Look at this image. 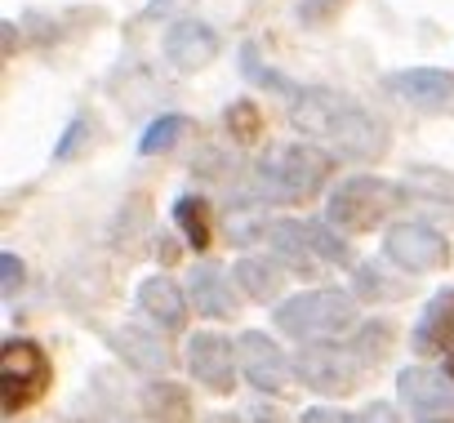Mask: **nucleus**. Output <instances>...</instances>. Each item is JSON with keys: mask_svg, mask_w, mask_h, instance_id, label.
Here are the masks:
<instances>
[{"mask_svg": "<svg viewBox=\"0 0 454 423\" xmlns=\"http://www.w3.org/2000/svg\"><path fill=\"white\" fill-rule=\"evenodd\" d=\"M281 94L290 107V125L312 143H330L334 156L365 165L387 152V125L356 98L330 85H286Z\"/></svg>", "mask_w": 454, "mask_h": 423, "instance_id": "1", "label": "nucleus"}, {"mask_svg": "<svg viewBox=\"0 0 454 423\" xmlns=\"http://www.w3.org/2000/svg\"><path fill=\"white\" fill-rule=\"evenodd\" d=\"M330 165H334L330 152H321L317 143H272L254 161L250 187L268 205H308L325 187Z\"/></svg>", "mask_w": 454, "mask_h": 423, "instance_id": "2", "label": "nucleus"}, {"mask_svg": "<svg viewBox=\"0 0 454 423\" xmlns=\"http://www.w3.org/2000/svg\"><path fill=\"white\" fill-rule=\"evenodd\" d=\"M277 330L299 339V343H317V339H352L361 325L356 312V294L334 290V286H317V290H299L290 299L277 303Z\"/></svg>", "mask_w": 454, "mask_h": 423, "instance_id": "3", "label": "nucleus"}, {"mask_svg": "<svg viewBox=\"0 0 454 423\" xmlns=\"http://www.w3.org/2000/svg\"><path fill=\"white\" fill-rule=\"evenodd\" d=\"M405 200V187H396L392 178H374V174H352L339 178V187L325 200V219L356 237V232H374L387 215H396V205Z\"/></svg>", "mask_w": 454, "mask_h": 423, "instance_id": "4", "label": "nucleus"}, {"mask_svg": "<svg viewBox=\"0 0 454 423\" xmlns=\"http://www.w3.org/2000/svg\"><path fill=\"white\" fill-rule=\"evenodd\" d=\"M365 370L370 365L361 361V352L352 343H339V339L299 343V352H294V379L321 396H348L365 379Z\"/></svg>", "mask_w": 454, "mask_h": 423, "instance_id": "5", "label": "nucleus"}, {"mask_svg": "<svg viewBox=\"0 0 454 423\" xmlns=\"http://www.w3.org/2000/svg\"><path fill=\"white\" fill-rule=\"evenodd\" d=\"M50 388V356L36 339H5L0 343V405L5 414L27 410Z\"/></svg>", "mask_w": 454, "mask_h": 423, "instance_id": "6", "label": "nucleus"}, {"mask_svg": "<svg viewBox=\"0 0 454 423\" xmlns=\"http://www.w3.org/2000/svg\"><path fill=\"white\" fill-rule=\"evenodd\" d=\"M183 361H187V374L214 392V396H232L237 392V370H241V356H237V343L218 334V330H196L183 348Z\"/></svg>", "mask_w": 454, "mask_h": 423, "instance_id": "7", "label": "nucleus"}, {"mask_svg": "<svg viewBox=\"0 0 454 423\" xmlns=\"http://www.w3.org/2000/svg\"><path fill=\"white\" fill-rule=\"evenodd\" d=\"M383 259L410 277L441 272L450 263V241L432 223H392L383 232Z\"/></svg>", "mask_w": 454, "mask_h": 423, "instance_id": "8", "label": "nucleus"}, {"mask_svg": "<svg viewBox=\"0 0 454 423\" xmlns=\"http://www.w3.org/2000/svg\"><path fill=\"white\" fill-rule=\"evenodd\" d=\"M237 356H241V374L254 392L263 396H281L294 379V356L263 330H246L237 339Z\"/></svg>", "mask_w": 454, "mask_h": 423, "instance_id": "9", "label": "nucleus"}, {"mask_svg": "<svg viewBox=\"0 0 454 423\" xmlns=\"http://www.w3.org/2000/svg\"><path fill=\"white\" fill-rule=\"evenodd\" d=\"M187 299H192V312H200L205 321H237V312H241L237 277L214 259H200L187 272Z\"/></svg>", "mask_w": 454, "mask_h": 423, "instance_id": "10", "label": "nucleus"}, {"mask_svg": "<svg viewBox=\"0 0 454 423\" xmlns=\"http://www.w3.org/2000/svg\"><path fill=\"white\" fill-rule=\"evenodd\" d=\"M396 396L414 419H454V379L432 365H405L396 374Z\"/></svg>", "mask_w": 454, "mask_h": 423, "instance_id": "11", "label": "nucleus"}, {"mask_svg": "<svg viewBox=\"0 0 454 423\" xmlns=\"http://www.w3.org/2000/svg\"><path fill=\"white\" fill-rule=\"evenodd\" d=\"M138 308L143 317L156 325V330H187V312H192V299H187V286H178L169 272H156L147 281H138Z\"/></svg>", "mask_w": 454, "mask_h": 423, "instance_id": "12", "label": "nucleus"}, {"mask_svg": "<svg viewBox=\"0 0 454 423\" xmlns=\"http://www.w3.org/2000/svg\"><path fill=\"white\" fill-rule=\"evenodd\" d=\"M165 59L178 72H200L218 59V32L200 19H178L165 27Z\"/></svg>", "mask_w": 454, "mask_h": 423, "instance_id": "13", "label": "nucleus"}, {"mask_svg": "<svg viewBox=\"0 0 454 423\" xmlns=\"http://www.w3.org/2000/svg\"><path fill=\"white\" fill-rule=\"evenodd\" d=\"M410 348H414V356H445V352H454V290L450 286L436 290L423 303V312L414 321V334H410Z\"/></svg>", "mask_w": 454, "mask_h": 423, "instance_id": "14", "label": "nucleus"}, {"mask_svg": "<svg viewBox=\"0 0 454 423\" xmlns=\"http://www.w3.org/2000/svg\"><path fill=\"white\" fill-rule=\"evenodd\" d=\"M107 348H112V356H121L129 370L152 374V379H160V374L169 370V361H174L169 348H165V339L152 334V330H138V325L112 330V334H107Z\"/></svg>", "mask_w": 454, "mask_h": 423, "instance_id": "15", "label": "nucleus"}, {"mask_svg": "<svg viewBox=\"0 0 454 423\" xmlns=\"http://www.w3.org/2000/svg\"><path fill=\"white\" fill-rule=\"evenodd\" d=\"M263 241H268L272 259H277L286 272H294V277H312V272L321 268V255H317V246H312V232H308V223H299V219H277Z\"/></svg>", "mask_w": 454, "mask_h": 423, "instance_id": "16", "label": "nucleus"}, {"mask_svg": "<svg viewBox=\"0 0 454 423\" xmlns=\"http://www.w3.org/2000/svg\"><path fill=\"white\" fill-rule=\"evenodd\" d=\"M387 90L396 98H405L410 107L432 112V107H445L454 98V72H445V67H405V72L387 76Z\"/></svg>", "mask_w": 454, "mask_h": 423, "instance_id": "17", "label": "nucleus"}, {"mask_svg": "<svg viewBox=\"0 0 454 423\" xmlns=\"http://www.w3.org/2000/svg\"><path fill=\"white\" fill-rule=\"evenodd\" d=\"M232 277L241 286L246 299L254 303H281V290H286V268L272 259V255H246L232 263Z\"/></svg>", "mask_w": 454, "mask_h": 423, "instance_id": "18", "label": "nucleus"}, {"mask_svg": "<svg viewBox=\"0 0 454 423\" xmlns=\"http://www.w3.org/2000/svg\"><path fill=\"white\" fill-rule=\"evenodd\" d=\"M138 405L152 423H192V392L174 379H152L138 392Z\"/></svg>", "mask_w": 454, "mask_h": 423, "instance_id": "19", "label": "nucleus"}, {"mask_svg": "<svg viewBox=\"0 0 454 423\" xmlns=\"http://www.w3.org/2000/svg\"><path fill=\"white\" fill-rule=\"evenodd\" d=\"M352 294L365 299V303H383V299H405L410 286L401 277L383 272V259H374V263H356L352 268Z\"/></svg>", "mask_w": 454, "mask_h": 423, "instance_id": "20", "label": "nucleus"}, {"mask_svg": "<svg viewBox=\"0 0 454 423\" xmlns=\"http://www.w3.org/2000/svg\"><path fill=\"white\" fill-rule=\"evenodd\" d=\"M174 223H178V232L187 237V246L196 250V255H205L209 250V241H214V228H209V200L205 196H178L174 200Z\"/></svg>", "mask_w": 454, "mask_h": 423, "instance_id": "21", "label": "nucleus"}, {"mask_svg": "<svg viewBox=\"0 0 454 423\" xmlns=\"http://www.w3.org/2000/svg\"><path fill=\"white\" fill-rule=\"evenodd\" d=\"M308 232H312V246H317L321 263H330V268H352L348 232H339L330 219H312V223H308Z\"/></svg>", "mask_w": 454, "mask_h": 423, "instance_id": "22", "label": "nucleus"}, {"mask_svg": "<svg viewBox=\"0 0 454 423\" xmlns=\"http://www.w3.org/2000/svg\"><path fill=\"white\" fill-rule=\"evenodd\" d=\"M223 125H227V134H232V143H259V134H263V112H259V103L254 98H237L232 107L223 112Z\"/></svg>", "mask_w": 454, "mask_h": 423, "instance_id": "23", "label": "nucleus"}, {"mask_svg": "<svg viewBox=\"0 0 454 423\" xmlns=\"http://www.w3.org/2000/svg\"><path fill=\"white\" fill-rule=\"evenodd\" d=\"M187 134V116H178V112H165V116H156L147 129H143V138H138V152L143 156H160V152H169L178 138Z\"/></svg>", "mask_w": 454, "mask_h": 423, "instance_id": "24", "label": "nucleus"}, {"mask_svg": "<svg viewBox=\"0 0 454 423\" xmlns=\"http://www.w3.org/2000/svg\"><path fill=\"white\" fill-rule=\"evenodd\" d=\"M387 343H392V325H387V321H361L356 334H352V348L361 352L365 365H374V361L387 352Z\"/></svg>", "mask_w": 454, "mask_h": 423, "instance_id": "25", "label": "nucleus"}, {"mask_svg": "<svg viewBox=\"0 0 454 423\" xmlns=\"http://www.w3.org/2000/svg\"><path fill=\"white\" fill-rule=\"evenodd\" d=\"M348 10V0H299V23L303 27H325Z\"/></svg>", "mask_w": 454, "mask_h": 423, "instance_id": "26", "label": "nucleus"}, {"mask_svg": "<svg viewBox=\"0 0 454 423\" xmlns=\"http://www.w3.org/2000/svg\"><path fill=\"white\" fill-rule=\"evenodd\" d=\"M85 138H90V116H85V112H76V116H72V125L63 129L59 147H54V161H72V156L85 147Z\"/></svg>", "mask_w": 454, "mask_h": 423, "instance_id": "27", "label": "nucleus"}, {"mask_svg": "<svg viewBox=\"0 0 454 423\" xmlns=\"http://www.w3.org/2000/svg\"><path fill=\"white\" fill-rule=\"evenodd\" d=\"M23 259L14 255V250H5V255H0V290H5V294H14V290H23Z\"/></svg>", "mask_w": 454, "mask_h": 423, "instance_id": "28", "label": "nucleus"}, {"mask_svg": "<svg viewBox=\"0 0 454 423\" xmlns=\"http://www.w3.org/2000/svg\"><path fill=\"white\" fill-rule=\"evenodd\" d=\"M183 10H192V0H152V5L143 10V23H165V19H174V14H183ZM178 23V19H174Z\"/></svg>", "mask_w": 454, "mask_h": 423, "instance_id": "29", "label": "nucleus"}, {"mask_svg": "<svg viewBox=\"0 0 454 423\" xmlns=\"http://www.w3.org/2000/svg\"><path fill=\"white\" fill-rule=\"evenodd\" d=\"M356 423H401V414H396V405H387V401H370V405L356 414Z\"/></svg>", "mask_w": 454, "mask_h": 423, "instance_id": "30", "label": "nucleus"}, {"mask_svg": "<svg viewBox=\"0 0 454 423\" xmlns=\"http://www.w3.org/2000/svg\"><path fill=\"white\" fill-rule=\"evenodd\" d=\"M299 423H356V419L343 414V410H334V405H312V410L299 414Z\"/></svg>", "mask_w": 454, "mask_h": 423, "instance_id": "31", "label": "nucleus"}, {"mask_svg": "<svg viewBox=\"0 0 454 423\" xmlns=\"http://www.w3.org/2000/svg\"><path fill=\"white\" fill-rule=\"evenodd\" d=\"M178 255H183V250H178V241H174V237H160V250H156V259H160V263H174Z\"/></svg>", "mask_w": 454, "mask_h": 423, "instance_id": "32", "label": "nucleus"}, {"mask_svg": "<svg viewBox=\"0 0 454 423\" xmlns=\"http://www.w3.org/2000/svg\"><path fill=\"white\" fill-rule=\"evenodd\" d=\"M246 423H281V414H277L272 405H259V410H250V414H246Z\"/></svg>", "mask_w": 454, "mask_h": 423, "instance_id": "33", "label": "nucleus"}, {"mask_svg": "<svg viewBox=\"0 0 454 423\" xmlns=\"http://www.w3.org/2000/svg\"><path fill=\"white\" fill-rule=\"evenodd\" d=\"M205 423H246V414H214V419H205Z\"/></svg>", "mask_w": 454, "mask_h": 423, "instance_id": "34", "label": "nucleus"}, {"mask_svg": "<svg viewBox=\"0 0 454 423\" xmlns=\"http://www.w3.org/2000/svg\"><path fill=\"white\" fill-rule=\"evenodd\" d=\"M445 374H450V379H454V352H450V361H445Z\"/></svg>", "mask_w": 454, "mask_h": 423, "instance_id": "35", "label": "nucleus"}, {"mask_svg": "<svg viewBox=\"0 0 454 423\" xmlns=\"http://www.w3.org/2000/svg\"><path fill=\"white\" fill-rule=\"evenodd\" d=\"M419 423H454V419H419Z\"/></svg>", "mask_w": 454, "mask_h": 423, "instance_id": "36", "label": "nucleus"}]
</instances>
